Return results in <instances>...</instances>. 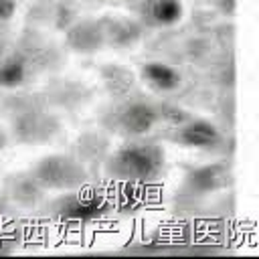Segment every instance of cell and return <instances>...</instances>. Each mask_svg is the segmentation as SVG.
<instances>
[{"label":"cell","instance_id":"6da1fadb","mask_svg":"<svg viewBox=\"0 0 259 259\" xmlns=\"http://www.w3.org/2000/svg\"><path fill=\"white\" fill-rule=\"evenodd\" d=\"M164 164L166 156L160 144L150 140H132L107 158L105 174L127 184H150L162 176Z\"/></svg>","mask_w":259,"mask_h":259},{"label":"cell","instance_id":"7a4b0ae2","mask_svg":"<svg viewBox=\"0 0 259 259\" xmlns=\"http://www.w3.org/2000/svg\"><path fill=\"white\" fill-rule=\"evenodd\" d=\"M51 47L40 36L18 40L0 57V87H20L47 69Z\"/></svg>","mask_w":259,"mask_h":259},{"label":"cell","instance_id":"3957f363","mask_svg":"<svg viewBox=\"0 0 259 259\" xmlns=\"http://www.w3.org/2000/svg\"><path fill=\"white\" fill-rule=\"evenodd\" d=\"M32 180L47 190H75L87 180L85 168L71 156L53 154L38 160L32 168Z\"/></svg>","mask_w":259,"mask_h":259},{"label":"cell","instance_id":"277c9868","mask_svg":"<svg viewBox=\"0 0 259 259\" xmlns=\"http://www.w3.org/2000/svg\"><path fill=\"white\" fill-rule=\"evenodd\" d=\"M53 210L59 219L83 223L101 217L105 212V202L95 192H79L75 188V190H67V194L57 198Z\"/></svg>","mask_w":259,"mask_h":259},{"label":"cell","instance_id":"5b68a950","mask_svg":"<svg viewBox=\"0 0 259 259\" xmlns=\"http://www.w3.org/2000/svg\"><path fill=\"white\" fill-rule=\"evenodd\" d=\"M158 109L148 101H127L111 115V125L125 136H144L158 121Z\"/></svg>","mask_w":259,"mask_h":259},{"label":"cell","instance_id":"8992f818","mask_svg":"<svg viewBox=\"0 0 259 259\" xmlns=\"http://www.w3.org/2000/svg\"><path fill=\"white\" fill-rule=\"evenodd\" d=\"M130 10L138 22L150 28L172 26L182 18L180 0H134Z\"/></svg>","mask_w":259,"mask_h":259},{"label":"cell","instance_id":"52a82bcc","mask_svg":"<svg viewBox=\"0 0 259 259\" xmlns=\"http://www.w3.org/2000/svg\"><path fill=\"white\" fill-rule=\"evenodd\" d=\"M174 142L186 148H214L221 144V134L206 119H188L176 130Z\"/></svg>","mask_w":259,"mask_h":259},{"label":"cell","instance_id":"ba28073f","mask_svg":"<svg viewBox=\"0 0 259 259\" xmlns=\"http://www.w3.org/2000/svg\"><path fill=\"white\" fill-rule=\"evenodd\" d=\"M67 42L73 51L79 53H95L105 45L103 28L99 20H83L69 28Z\"/></svg>","mask_w":259,"mask_h":259},{"label":"cell","instance_id":"9c48e42d","mask_svg":"<svg viewBox=\"0 0 259 259\" xmlns=\"http://www.w3.org/2000/svg\"><path fill=\"white\" fill-rule=\"evenodd\" d=\"M105 36V45L125 47L138 40L140 36V22L132 18H103L99 20Z\"/></svg>","mask_w":259,"mask_h":259},{"label":"cell","instance_id":"30bf717a","mask_svg":"<svg viewBox=\"0 0 259 259\" xmlns=\"http://www.w3.org/2000/svg\"><path fill=\"white\" fill-rule=\"evenodd\" d=\"M142 79L156 91H174L180 85L178 71L166 63H160V61L146 63L142 67Z\"/></svg>","mask_w":259,"mask_h":259},{"label":"cell","instance_id":"8fae6325","mask_svg":"<svg viewBox=\"0 0 259 259\" xmlns=\"http://www.w3.org/2000/svg\"><path fill=\"white\" fill-rule=\"evenodd\" d=\"M16 0H0V22H10V18L16 12Z\"/></svg>","mask_w":259,"mask_h":259},{"label":"cell","instance_id":"7c38bea8","mask_svg":"<svg viewBox=\"0 0 259 259\" xmlns=\"http://www.w3.org/2000/svg\"><path fill=\"white\" fill-rule=\"evenodd\" d=\"M16 2H20V0H16Z\"/></svg>","mask_w":259,"mask_h":259}]
</instances>
